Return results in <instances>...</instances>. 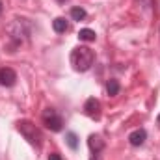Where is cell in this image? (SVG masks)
<instances>
[{
	"mask_svg": "<svg viewBox=\"0 0 160 160\" xmlns=\"http://www.w3.org/2000/svg\"><path fill=\"white\" fill-rule=\"evenodd\" d=\"M93 60H95V54L89 47H77L71 52V65L78 73H86L93 65Z\"/></svg>",
	"mask_w": 160,
	"mask_h": 160,
	"instance_id": "1",
	"label": "cell"
},
{
	"mask_svg": "<svg viewBox=\"0 0 160 160\" xmlns=\"http://www.w3.org/2000/svg\"><path fill=\"white\" fill-rule=\"evenodd\" d=\"M17 130L24 136V140L28 142V143H32V145H41V140H43V136H41L39 128L32 123V121L28 119H21L17 123Z\"/></svg>",
	"mask_w": 160,
	"mask_h": 160,
	"instance_id": "2",
	"label": "cell"
},
{
	"mask_svg": "<svg viewBox=\"0 0 160 160\" xmlns=\"http://www.w3.org/2000/svg\"><path fill=\"white\" fill-rule=\"evenodd\" d=\"M43 123L52 132H60L63 128V119H62V116H58V112L54 108H47L43 112Z\"/></svg>",
	"mask_w": 160,
	"mask_h": 160,
	"instance_id": "3",
	"label": "cell"
},
{
	"mask_svg": "<svg viewBox=\"0 0 160 160\" xmlns=\"http://www.w3.org/2000/svg\"><path fill=\"white\" fill-rule=\"evenodd\" d=\"M84 110H86V114H88L89 118L99 119V116H101V102H99L95 97H89V99L86 101V104H84Z\"/></svg>",
	"mask_w": 160,
	"mask_h": 160,
	"instance_id": "4",
	"label": "cell"
},
{
	"mask_svg": "<svg viewBox=\"0 0 160 160\" xmlns=\"http://www.w3.org/2000/svg\"><path fill=\"white\" fill-rule=\"evenodd\" d=\"M15 82H17V73L13 69H9V67L0 69V84L2 86L11 88V86H15Z\"/></svg>",
	"mask_w": 160,
	"mask_h": 160,
	"instance_id": "5",
	"label": "cell"
},
{
	"mask_svg": "<svg viewBox=\"0 0 160 160\" xmlns=\"http://www.w3.org/2000/svg\"><path fill=\"white\" fill-rule=\"evenodd\" d=\"M145 138H147V132H145L143 128H136V130H132V132L128 134V142H130V145H134V147L143 145Z\"/></svg>",
	"mask_w": 160,
	"mask_h": 160,
	"instance_id": "6",
	"label": "cell"
},
{
	"mask_svg": "<svg viewBox=\"0 0 160 160\" xmlns=\"http://www.w3.org/2000/svg\"><path fill=\"white\" fill-rule=\"evenodd\" d=\"M52 28H54V32L63 34V32H67V30H69V24H67V21H65L63 17H58V19H54V21H52Z\"/></svg>",
	"mask_w": 160,
	"mask_h": 160,
	"instance_id": "7",
	"label": "cell"
},
{
	"mask_svg": "<svg viewBox=\"0 0 160 160\" xmlns=\"http://www.w3.org/2000/svg\"><path fill=\"white\" fill-rule=\"evenodd\" d=\"M88 143H89L91 151H95V153H99V151L104 147V142H102V140H101V136H97V134H91V136H89V140H88Z\"/></svg>",
	"mask_w": 160,
	"mask_h": 160,
	"instance_id": "8",
	"label": "cell"
},
{
	"mask_svg": "<svg viewBox=\"0 0 160 160\" xmlns=\"http://www.w3.org/2000/svg\"><path fill=\"white\" fill-rule=\"evenodd\" d=\"M95 32L93 30H89V28H82L78 32V39L80 41H86V43H89V41H95Z\"/></svg>",
	"mask_w": 160,
	"mask_h": 160,
	"instance_id": "9",
	"label": "cell"
},
{
	"mask_svg": "<svg viewBox=\"0 0 160 160\" xmlns=\"http://www.w3.org/2000/svg\"><path fill=\"white\" fill-rule=\"evenodd\" d=\"M106 91H108V95H112V97H114V95H118V93H119V82H118V80H108V84H106Z\"/></svg>",
	"mask_w": 160,
	"mask_h": 160,
	"instance_id": "10",
	"label": "cell"
},
{
	"mask_svg": "<svg viewBox=\"0 0 160 160\" xmlns=\"http://www.w3.org/2000/svg\"><path fill=\"white\" fill-rule=\"evenodd\" d=\"M71 17H73V21H84L86 19V11L82 8H73L71 9Z\"/></svg>",
	"mask_w": 160,
	"mask_h": 160,
	"instance_id": "11",
	"label": "cell"
},
{
	"mask_svg": "<svg viewBox=\"0 0 160 160\" xmlns=\"http://www.w3.org/2000/svg\"><path fill=\"white\" fill-rule=\"evenodd\" d=\"M67 145H69L71 149H77V147H78V136H77L75 132H69V134H67Z\"/></svg>",
	"mask_w": 160,
	"mask_h": 160,
	"instance_id": "12",
	"label": "cell"
},
{
	"mask_svg": "<svg viewBox=\"0 0 160 160\" xmlns=\"http://www.w3.org/2000/svg\"><path fill=\"white\" fill-rule=\"evenodd\" d=\"M48 160H62V157H60L58 153H52V155L48 157Z\"/></svg>",
	"mask_w": 160,
	"mask_h": 160,
	"instance_id": "13",
	"label": "cell"
},
{
	"mask_svg": "<svg viewBox=\"0 0 160 160\" xmlns=\"http://www.w3.org/2000/svg\"><path fill=\"white\" fill-rule=\"evenodd\" d=\"M157 123H158V125H160V114H158V118H157Z\"/></svg>",
	"mask_w": 160,
	"mask_h": 160,
	"instance_id": "14",
	"label": "cell"
},
{
	"mask_svg": "<svg viewBox=\"0 0 160 160\" xmlns=\"http://www.w3.org/2000/svg\"><path fill=\"white\" fill-rule=\"evenodd\" d=\"M0 13H2V0H0Z\"/></svg>",
	"mask_w": 160,
	"mask_h": 160,
	"instance_id": "15",
	"label": "cell"
},
{
	"mask_svg": "<svg viewBox=\"0 0 160 160\" xmlns=\"http://www.w3.org/2000/svg\"><path fill=\"white\" fill-rule=\"evenodd\" d=\"M58 2H63V0H58Z\"/></svg>",
	"mask_w": 160,
	"mask_h": 160,
	"instance_id": "16",
	"label": "cell"
}]
</instances>
